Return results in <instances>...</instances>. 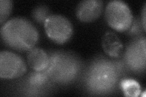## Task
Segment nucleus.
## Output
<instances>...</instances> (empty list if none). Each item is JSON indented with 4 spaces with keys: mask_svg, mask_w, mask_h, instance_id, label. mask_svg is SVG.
<instances>
[{
    "mask_svg": "<svg viewBox=\"0 0 146 97\" xmlns=\"http://www.w3.org/2000/svg\"><path fill=\"white\" fill-rule=\"evenodd\" d=\"M1 36L10 48L24 51L34 47L38 40V33L29 21L24 18L16 17L2 25Z\"/></svg>",
    "mask_w": 146,
    "mask_h": 97,
    "instance_id": "nucleus-1",
    "label": "nucleus"
},
{
    "mask_svg": "<svg viewBox=\"0 0 146 97\" xmlns=\"http://www.w3.org/2000/svg\"><path fill=\"white\" fill-rule=\"evenodd\" d=\"M118 79L117 67L106 60H99L90 69L87 84L90 89L97 93H106L115 87Z\"/></svg>",
    "mask_w": 146,
    "mask_h": 97,
    "instance_id": "nucleus-2",
    "label": "nucleus"
},
{
    "mask_svg": "<svg viewBox=\"0 0 146 97\" xmlns=\"http://www.w3.org/2000/svg\"><path fill=\"white\" fill-rule=\"evenodd\" d=\"M77 69V63L74 58L68 54L58 53L49 58L46 70L52 79L65 82L71 80L76 76Z\"/></svg>",
    "mask_w": 146,
    "mask_h": 97,
    "instance_id": "nucleus-3",
    "label": "nucleus"
},
{
    "mask_svg": "<svg viewBox=\"0 0 146 97\" xmlns=\"http://www.w3.org/2000/svg\"><path fill=\"white\" fill-rule=\"evenodd\" d=\"M105 16L108 25L119 32L127 30L133 21L130 7L120 0H113L108 3Z\"/></svg>",
    "mask_w": 146,
    "mask_h": 97,
    "instance_id": "nucleus-4",
    "label": "nucleus"
},
{
    "mask_svg": "<svg viewBox=\"0 0 146 97\" xmlns=\"http://www.w3.org/2000/svg\"><path fill=\"white\" fill-rule=\"evenodd\" d=\"M46 34L55 43L63 44L72 35V26L70 20L60 15H49L44 22Z\"/></svg>",
    "mask_w": 146,
    "mask_h": 97,
    "instance_id": "nucleus-5",
    "label": "nucleus"
},
{
    "mask_svg": "<svg viewBox=\"0 0 146 97\" xmlns=\"http://www.w3.org/2000/svg\"><path fill=\"white\" fill-rule=\"evenodd\" d=\"M26 71V65L19 55L7 50L0 53V77L13 79L22 76Z\"/></svg>",
    "mask_w": 146,
    "mask_h": 97,
    "instance_id": "nucleus-6",
    "label": "nucleus"
},
{
    "mask_svg": "<svg viewBox=\"0 0 146 97\" xmlns=\"http://www.w3.org/2000/svg\"><path fill=\"white\" fill-rule=\"evenodd\" d=\"M126 63L132 69L141 70L145 66V40H137L131 43L126 50Z\"/></svg>",
    "mask_w": 146,
    "mask_h": 97,
    "instance_id": "nucleus-7",
    "label": "nucleus"
},
{
    "mask_svg": "<svg viewBox=\"0 0 146 97\" xmlns=\"http://www.w3.org/2000/svg\"><path fill=\"white\" fill-rule=\"evenodd\" d=\"M103 2L100 0H85L80 1L76 8L77 17L81 21L90 22L100 16Z\"/></svg>",
    "mask_w": 146,
    "mask_h": 97,
    "instance_id": "nucleus-8",
    "label": "nucleus"
},
{
    "mask_svg": "<svg viewBox=\"0 0 146 97\" xmlns=\"http://www.w3.org/2000/svg\"><path fill=\"white\" fill-rule=\"evenodd\" d=\"M27 60L29 66L36 72L46 71L49 66V58L42 49L33 48L29 50Z\"/></svg>",
    "mask_w": 146,
    "mask_h": 97,
    "instance_id": "nucleus-9",
    "label": "nucleus"
},
{
    "mask_svg": "<svg viewBox=\"0 0 146 97\" xmlns=\"http://www.w3.org/2000/svg\"><path fill=\"white\" fill-rule=\"evenodd\" d=\"M102 48L109 56L117 58L121 56L123 50V44L118 36L112 32H107L104 34L102 40Z\"/></svg>",
    "mask_w": 146,
    "mask_h": 97,
    "instance_id": "nucleus-10",
    "label": "nucleus"
},
{
    "mask_svg": "<svg viewBox=\"0 0 146 97\" xmlns=\"http://www.w3.org/2000/svg\"><path fill=\"white\" fill-rule=\"evenodd\" d=\"M121 87L124 93L128 96H138L141 92L138 82L133 80H124L121 82Z\"/></svg>",
    "mask_w": 146,
    "mask_h": 97,
    "instance_id": "nucleus-11",
    "label": "nucleus"
},
{
    "mask_svg": "<svg viewBox=\"0 0 146 97\" xmlns=\"http://www.w3.org/2000/svg\"><path fill=\"white\" fill-rule=\"evenodd\" d=\"M12 8V2L11 0L0 1V22L2 24L9 16Z\"/></svg>",
    "mask_w": 146,
    "mask_h": 97,
    "instance_id": "nucleus-12",
    "label": "nucleus"
},
{
    "mask_svg": "<svg viewBox=\"0 0 146 97\" xmlns=\"http://www.w3.org/2000/svg\"><path fill=\"white\" fill-rule=\"evenodd\" d=\"M34 12V17L38 21H44V22L46 18L48 16H46L47 11L43 7H38L37 9H35Z\"/></svg>",
    "mask_w": 146,
    "mask_h": 97,
    "instance_id": "nucleus-13",
    "label": "nucleus"
},
{
    "mask_svg": "<svg viewBox=\"0 0 146 97\" xmlns=\"http://www.w3.org/2000/svg\"><path fill=\"white\" fill-rule=\"evenodd\" d=\"M39 72H37V73L35 74H33L31 76V81L32 83L36 84H40L41 83H43V81L46 80V77L42 73H38Z\"/></svg>",
    "mask_w": 146,
    "mask_h": 97,
    "instance_id": "nucleus-14",
    "label": "nucleus"
},
{
    "mask_svg": "<svg viewBox=\"0 0 146 97\" xmlns=\"http://www.w3.org/2000/svg\"><path fill=\"white\" fill-rule=\"evenodd\" d=\"M143 26L144 29H145V5L144 6L143 9Z\"/></svg>",
    "mask_w": 146,
    "mask_h": 97,
    "instance_id": "nucleus-15",
    "label": "nucleus"
}]
</instances>
